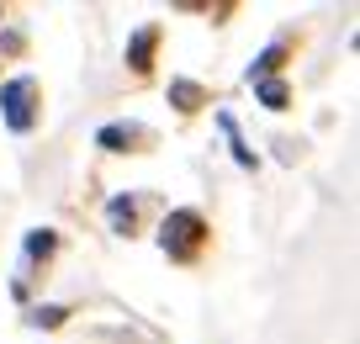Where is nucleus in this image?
Segmentation results:
<instances>
[{"label": "nucleus", "instance_id": "f257e3e1", "mask_svg": "<svg viewBox=\"0 0 360 344\" xmlns=\"http://www.w3.org/2000/svg\"><path fill=\"white\" fill-rule=\"evenodd\" d=\"M159 249L169 265H202L212 255V222L202 207H169L159 217Z\"/></svg>", "mask_w": 360, "mask_h": 344}, {"label": "nucleus", "instance_id": "f03ea898", "mask_svg": "<svg viewBox=\"0 0 360 344\" xmlns=\"http://www.w3.org/2000/svg\"><path fill=\"white\" fill-rule=\"evenodd\" d=\"M0 117H6V127L22 133V138L43 122V85H37V75H16V79L0 85Z\"/></svg>", "mask_w": 360, "mask_h": 344}, {"label": "nucleus", "instance_id": "7ed1b4c3", "mask_svg": "<svg viewBox=\"0 0 360 344\" xmlns=\"http://www.w3.org/2000/svg\"><path fill=\"white\" fill-rule=\"evenodd\" d=\"M96 148H106V154H148V148H159V133L148 122L122 117V122L96 127Z\"/></svg>", "mask_w": 360, "mask_h": 344}, {"label": "nucleus", "instance_id": "20e7f679", "mask_svg": "<svg viewBox=\"0 0 360 344\" xmlns=\"http://www.w3.org/2000/svg\"><path fill=\"white\" fill-rule=\"evenodd\" d=\"M53 255H58V234L53 228H32V234L22 238V265H16V281H11L16 297H27V281H32L37 270L53 265Z\"/></svg>", "mask_w": 360, "mask_h": 344}, {"label": "nucleus", "instance_id": "39448f33", "mask_svg": "<svg viewBox=\"0 0 360 344\" xmlns=\"http://www.w3.org/2000/svg\"><path fill=\"white\" fill-rule=\"evenodd\" d=\"M154 207V196L148 191H133V196H112L106 201V222H112L117 238H138L143 234V212Z\"/></svg>", "mask_w": 360, "mask_h": 344}, {"label": "nucleus", "instance_id": "423d86ee", "mask_svg": "<svg viewBox=\"0 0 360 344\" xmlns=\"http://www.w3.org/2000/svg\"><path fill=\"white\" fill-rule=\"evenodd\" d=\"M159 43H165V27L159 22H143L133 37H127V69H133V79H148L154 75V58H159Z\"/></svg>", "mask_w": 360, "mask_h": 344}, {"label": "nucleus", "instance_id": "0eeeda50", "mask_svg": "<svg viewBox=\"0 0 360 344\" xmlns=\"http://www.w3.org/2000/svg\"><path fill=\"white\" fill-rule=\"evenodd\" d=\"M292 48H297V37H292V32H286V37H276L270 48H259L244 79H249V85H259V79H281V69H286V58H292Z\"/></svg>", "mask_w": 360, "mask_h": 344}, {"label": "nucleus", "instance_id": "6e6552de", "mask_svg": "<svg viewBox=\"0 0 360 344\" xmlns=\"http://www.w3.org/2000/svg\"><path fill=\"white\" fill-rule=\"evenodd\" d=\"M169 106H175L180 117H196L202 106H212V90H207L202 79H186V75H175V79H169Z\"/></svg>", "mask_w": 360, "mask_h": 344}, {"label": "nucleus", "instance_id": "1a4fd4ad", "mask_svg": "<svg viewBox=\"0 0 360 344\" xmlns=\"http://www.w3.org/2000/svg\"><path fill=\"white\" fill-rule=\"evenodd\" d=\"M217 127H223V138H228V148H233L238 170H255L259 159H255V148L244 144V133H238V122H233V117H228V111H217Z\"/></svg>", "mask_w": 360, "mask_h": 344}, {"label": "nucleus", "instance_id": "9d476101", "mask_svg": "<svg viewBox=\"0 0 360 344\" xmlns=\"http://www.w3.org/2000/svg\"><path fill=\"white\" fill-rule=\"evenodd\" d=\"M69 318H75V307H69V302H37L27 323H32V329H48V333H53V329H64Z\"/></svg>", "mask_w": 360, "mask_h": 344}, {"label": "nucleus", "instance_id": "9b49d317", "mask_svg": "<svg viewBox=\"0 0 360 344\" xmlns=\"http://www.w3.org/2000/svg\"><path fill=\"white\" fill-rule=\"evenodd\" d=\"M255 96H259V106H270V111H286V106H292V85H286V79H259Z\"/></svg>", "mask_w": 360, "mask_h": 344}]
</instances>
